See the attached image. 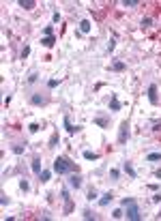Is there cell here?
<instances>
[{"label": "cell", "mask_w": 161, "mask_h": 221, "mask_svg": "<svg viewBox=\"0 0 161 221\" xmlns=\"http://www.w3.org/2000/svg\"><path fill=\"white\" fill-rule=\"evenodd\" d=\"M54 172L58 176H64V174H73V172H80V167L69 159V157H56L54 159Z\"/></svg>", "instance_id": "1"}, {"label": "cell", "mask_w": 161, "mask_h": 221, "mask_svg": "<svg viewBox=\"0 0 161 221\" xmlns=\"http://www.w3.org/2000/svg\"><path fill=\"white\" fill-rule=\"evenodd\" d=\"M123 208H125V213H127V215H125L127 219H131V221H140V219H142L140 206H137V202H135V200H133V202H129V204H125Z\"/></svg>", "instance_id": "2"}, {"label": "cell", "mask_w": 161, "mask_h": 221, "mask_svg": "<svg viewBox=\"0 0 161 221\" xmlns=\"http://www.w3.org/2000/svg\"><path fill=\"white\" fill-rule=\"evenodd\" d=\"M62 127H64V131H67L69 135H75V133H77V131L82 129L80 125H73V122H71V118H69L67 114L62 116Z\"/></svg>", "instance_id": "3"}, {"label": "cell", "mask_w": 161, "mask_h": 221, "mask_svg": "<svg viewBox=\"0 0 161 221\" xmlns=\"http://www.w3.org/2000/svg\"><path fill=\"white\" fill-rule=\"evenodd\" d=\"M129 137H131V131H129V122L125 120V122H120V131H118V142H120V144H125V142H129Z\"/></svg>", "instance_id": "4"}, {"label": "cell", "mask_w": 161, "mask_h": 221, "mask_svg": "<svg viewBox=\"0 0 161 221\" xmlns=\"http://www.w3.org/2000/svg\"><path fill=\"white\" fill-rule=\"evenodd\" d=\"M48 97H45V94H41V92H34L32 97H30V103L32 105H48Z\"/></svg>", "instance_id": "5"}, {"label": "cell", "mask_w": 161, "mask_h": 221, "mask_svg": "<svg viewBox=\"0 0 161 221\" xmlns=\"http://www.w3.org/2000/svg\"><path fill=\"white\" fill-rule=\"evenodd\" d=\"M146 94H148V101H150L153 105H157V103H159V97H157V84H150V86H148V90H146Z\"/></svg>", "instance_id": "6"}, {"label": "cell", "mask_w": 161, "mask_h": 221, "mask_svg": "<svg viewBox=\"0 0 161 221\" xmlns=\"http://www.w3.org/2000/svg\"><path fill=\"white\" fill-rule=\"evenodd\" d=\"M69 185H71L73 189H80V187H82V176H80V172L69 174Z\"/></svg>", "instance_id": "7"}, {"label": "cell", "mask_w": 161, "mask_h": 221, "mask_svg": "<svg viewBox=\"0 0 161 221\" xmlns=\"http://www.w3.org/2000/svg\"><path fill=\"white\" fill-rule=\"evenodd\" d=\"M112 200H114V193H112V191H105V193L101 195V198H99L97 202H99V206H107Z\"/></svg>", "instance_id": "8"}, {"label": "cell", "mask_w": 161, "mask_h": 221, "mask_svg": "<svg viewBox=\"0 0 161 221\" xmlns=\"http://www.w3.org/2000/svg\"><path fill=\"white\" fill-rule=\"evenodd\" d=\"M123 105H120V101H118V97L116 94H110V110L112 112H118Z\"/></svg>", "instance_id": "9"}, {"label": "cell", "mask_w": 161, "mask_h": 221, "mask_svg": "<svg viewBox=\"0 0 161 221\" xmlns=\"http://www.w3.org/2000/svg\"><path fill=\"white\" fill-rule=\"evenodd\" d=\"M127 69V62H123V60H114L112 64H110V71H116V73H120V71H125Z\"/></svg>", "instance_id": "10"}, {"label": "cell", "mask_w": 161, "mask_h": 221, "mask_svg": "<svg viewBox=\"0 0 161 221\" xmlns=\"http://www.w3.org/2000/svg\"><path fill=\"white\" fill-rule=\"evenodd\" d=\"M41 45L48 47V50H52V47L56 45V37H54V35H52V37H43V39H41Z\"/></svg>", "instance_id": "11"}, {"label": "cell", "mask_w": 161, "mask_h": 221, "mask_svg": "<svg viewBox=\"0 0 161 221\" xmlns=\"http://www.w3.org/2000/svg\"><path fill=\"white\" fill-rule=\"evenodd\" d=\"M21 9H24V11H32L34 7H37V2H34V0H19V2H17Z\"/></svg>", "instance_id": "12"}, {"label": "cell", "mask_w": 161, "mask_h": 221, "mask_svg": "<svg viewBox=\"0 0 161 221\" xmlns=\"http://www.w3.org/2000/svg\"><path fill=\"white\" fill-rule=\"evenodd\" d=\"M90 30H93V24H90V19H82V21H80V32L88 35Z\"/></svg>", "instance_id": "13"}, {"label": "cell", "mask_w": 161, "mask_h": 221, "mask_svg": "<svg viewBox=\"0 0 161 221\" xmlns=\"http://www.w3.org/2000/svg\"><path fill=\"white\" fill-rule=\"evenodd\" d=\"M32 172H34L37 176L43 172V167H41V157H34V159H32Z\"/></svg>", "instance_id": "14"}, {"label": "cell", "mask_w": 161, "mask_h": 221, "mask_svg": "<svg viewBox=\"0 0 161 221\" xmlns=\"http://www.w3.org/2000/svg\"><path fill=\"white\" fill-rule=\"evenodd\" d=\"M123 167H125V172H127V174H129V178H137V172L133 170V165H131V161H127V163H125Z\"/></svg>", "instance_id": "15"}, {"label": "cell", "mask_w": 161, "mask_h": 221, "mask_svg": "<svg viewBox=\"0 0 161 221\" xmlns=\"http://www.w3.org/2000/svg\"><path fill=\"white\" fill-rule=\"evenodd\" d=\"M84 159H86V161H97V159H99V155H97V153H93V150H84Z\"/></svg>", "instance_id": "16"}, {"label": "cell", "mask_w": 161, "mask_h": 221, "mask_svg": "<svg viewBox=\"0 0 161 221\" xmlns=\"http://www.w3.org/2000/svg\"><path fill=\"white\" fill-rule=\"evenodd\" d=\"M50 178H52V172H50V170H43L41 174H39V180H41V183H48Z\"/></svg>", "instance_id": "17"}, {"label": "cell", "mask_w": 161, "mask_h": 221, "mask_svg": "<svg viewBox=\"0 0 161 221\" xmlns=\"http://www.w3.org/2000/svg\"><path fill=\"white\" fill-rule=\"evenodd\" d=\"M71 210H73V202H71V198H69V200H64V208H62V215H69Z\"/></svg>", "instance_id": "18"}, {"label": "cell", "mask_w": 161, "mask_h": 221, "mask_svg": "<svg viewBox=\"0 0 161 221\" xmlns=\"http://www.w3.org/2000/svg\"><path fill=\"white\" fill-rule=\"evenodd\" d=\"M123 7H129V9L140 7V0H123Z\"/></svg>", "instance_id": "19"}, {"label": "cell", "mask_w": 161, "mask_h": 221, "mask_svg": "<svg viewBox=\"0 0 161 221\" xmlns=\"http://www.w3.org/2000/svg\"><path fill=\"white\" fill-rule=\"evenodd\" d=\"M146 161H161V153H150V155H146Z\"/></svg>", "instance_id": "20"}, {"label": "cell", "mask_w": 161, "mask_h": 221, "mask_svg": "<svg viewBox=\"0 0 161 221\" xmlns=\"http://www.w3.org/2000/svg\"><path fill=\"white\" fill-rule=\"evenodd\" d=\"M15 155H24V150H26V146L24 144H17V146H13V148H11Z\"/></svg>", "instance_id": "21"}, {"label": "cell", "mask_w": 161, "mask_h": 221, "mask_svg": "<svg viewBox=\"0 0 161 221\" xmlns=\"http://www.w3.org/2000/svg\"><path fill=\"white\" fill-rule=\"evenodd\" d=\"M19 189H21V191H28V189H30V183H28L26 178H19Z\"/></svg>", "instance_id": "22"}, {"label": "cell", "mask_w": 161, "mask_h": 221, "mask_svg": "<svg viewBox=\"0 0 161 221\" xmlns=\"http://www.w3.org/2000/svg\"><path fill=\"white\" fill-rule=\"evenodd\" d=\"M28 131H30V133H39V131H41L39 122H30V125H28Z\"/></svg>", "instance_id": "23"}, {"label": "cell", "mask_w": 161, "mask_h": 221, "mask_svg": "<svg viewBox=\"0 0 161 221\" xmlns=\"http://www.w3.org/2000/svg\"><path fill=\"white\" fill-rule=\"evenodd\" d=\"M0 204H2V206H9V204H11V198H9L7 193H2V195H0Z\"/></svg>", "instance_id": "24"}, {"label": "cell", "mask_w": 161, "mask_h": 221, "mask_svg": "<svg viewBox=\"0 0 161 221\" xmlns=\"http://www.w3.org/2000/svg\"><path fill=\"white\" fill-rule=\"evenodd\" d=\"M95 122H97L99 127H103V129H105V127L110 125V120H107V118H95Z\"/></svg>", "instance_id": "25"}, {"label": "cell", "mask_w": 161, "mask_h": 221, "mask_svg": "<svg viewBox=\"0 0 161 221\" xmlns=\"http://www.w3.org/2000/svg\"><path fill=\"white\" fill-rule=\"evenodd\" d=\"M150 24H153V19H150V17H144V19L140 21V26H142V28H150Z\"/></svg>", "instance_id": "26"}, {"label": "cell", "mask_w": 161, "mask_h": 221, "mask_svg": "<svg viewBox=\"0 0 161 221\" xmlns=\"http://www.w3.org/2000/svg\"><path fill=\"white\" fill-rule=\"evenodd\" d=\"M28 56H30V45H24V50H21V60L28 58Z\"/></svg>", "instance_id": "27"}, {"label": "cell", "mask_w": 161, "mask_h": 221, "mask_svg": "<svg viewBox=\"0 0 161 221\" xmlns=\"http://www.w3.org/2000/svg\"><path fill=\"white\" fill-rule=\"evenodd\" d=\"M43 35H45V37H52V35H54V26H45V28H43Z\"/></svg>", "instance_id": "28"}, {"label": "cell", "mask_w": 161, "mask_h": 221, "mask_svg": "<svg viewBox=\"0 0 161 221\" xmlns=\"http://www.w3.org/2000/svg\"><path fill=\"white\" fill-rule=\"evenodd\" d=\"M112 217H114V219H120V217H125V215H123V208H116V210H112Z\"/></svg>", "instance_id": "29"}, {"label": "cell", "mask_w": 161, "mask_h": 221, "mask_svg": "<svg viewBox=\"0 0 161 221\" xmlns=\"http://www.w3.org/2000/svg\"><path fill=\"white\" fill-rule=\"evenodd\" d=\"M56 144H58V133H54V135L50 137V148H54Z\"/></svg>", "instance_id": "30"}, {"label": "cell", "mask_w": 161, "mask_h": 221, "mask_svg": "<svg viewBox=\"0 0 161 221\" xmlns=\"http://www.w3.org/2000/svg\"><path fill=\"white\" fill-rule=\"evenodd\" d=\"M58 84H60V80H56V78L54 80H48V88H56Z\"/></svg>", "instance_id": "31"}, {"label": "cell", "mask_w": 161, "mask_h": 221, "mask_svg": "<svg viewBox=\"0 0 161 221\" xmlns=\"http://www.w3.org/2000/svg\"><path fill=\"white\" fill-rule=\"evenodd\" d=\"M84 219H97V215H95V213H90V210L86 208V210H84Z\"/></svg>", "instance_id": "32"}, {"label": "cell", "mask_w": 161, "mask_h": 221, "mask_svg": "<svg viewBox=\"0 0 161 221\" xmlns=\"http://www.w3.org/2000/svg\"><path fill=\"white\" fill-rule=\"evenodd\" d=\"M88 200H90V202L97 200V191H95V189H90V191H88Z\"/></svg>", "instance_id": "33"}, {"label": "cell", "mask_w": 161, "mask_h": 221, "mask_svg": "<svg viewBox=\"0 0 161 221\" xmlns=\"http://www.w3.org/2000/svg\"><path fill=\"white\" fill-rule=\"evenodd\" d=\"M37 80H39V75H37V73L32 71V73H30V78H28V84H34Z\"/></svg>", "instance_id": "34"}, {"label": "cell", "mask_w": 161, "mask_h": 221, "mask_svg": "<svg viewBox=\"0 0 161 221\" xmlns=\"http://www.w3.org/2000/svg\"><path fill=\"white\" fill-rule=\"evenodd\" d=\"M114 47H116V41L110 39V43H107V52H114Z\"/></svg>", "instance_id": "35"}, {"label": "cell", "mask_w": 161, "mask_h": 221, "mask_svg": "<svg viewBox=\"0 0 161 221\" xmlns=\"http://www.w3.org/2000/svg\"><path fill=\"white\" fill-rule=\"evenodd\" d=\"M110 176H112L114 180H118V176H120V172H118V170H112V172H110Z\"/></svg>", "instance_id": "36"}, {"label": "cell", "mask_w": 161, "mask_h": 221, "mask_svg": "<svg viewBox=\"0 0 161 221\" xmlns=\"http://www.w3.org/2000/svg\"><path fill=\"white\" fill-rule=\"evenodd\" d=\"M52 21H54V24H58V21H60V13H58V11H54V15H52Z\"/></svg>", "instance_id": "37"}, {"label": "cell", "mask_w": 161, "mask_h": 221, "mask_svg": "<svg viewBox=\"0 0 161 221\" xmlns=\"http://www.w3.org/2000/svg\"><path fill=\"white\" fill-rule=\"evenodd\" d=\"M41 219H45V221H50V219H52V215H50L48 210H45V213H41Z\"/></svg>", "instance_id": "38"}, {"label": "cell", "mask_w": 161, "mask_h": 221, "mask_svg": "<svg viewBox=\"0 0 161 221\" xmlns=\"http://www.w3.org/2000/svg\"><path fill=\"white\" fill-rule=\"evenodd\" d=\"M153 202H155V204L161 202V193H155V195H153Z\"/></svg>", "instance_id": "39"}, {"label": "cell", "mask_w": 161, "mask_h": 221, "mask_svg": "<svg viewBox=\"0 0 161 221\" xmlns=\"http://www.w3.org/2000/svg\"><path fill=\"white\" fill-rule=\"evenodd\" d=\"M155 176H157V178H161V170H155Z\"/></svg>", "instance_id": "40"}]
</instances>
